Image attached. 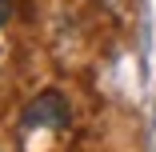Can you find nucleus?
<instances>
[{
	"label": "nucleus",
	"instance_id": "obj_1",
	"mask_svg": "<svg viewBox=\"0 0 156 152\" xmlns=\"http://www.w3.org/2000/svg\"><path fill=\"white\" fill-rule=\"evenodd\" d=\"M24 128H44V132H64L68 120H72V108H68V96L56 92V88H44L28 100L24 108Z\"/></svg>",
	"mask_w": 156,
	"mask_h": 152
},
{
	"label": "nucleus",
	"instance_id": "obj_2",
	"mask_svg": "<svg viewBox=\"0 0 156 152\" xmlns=\"http://www.w3.org/2000/svg\"><path fill=\"white\" fill-rule=\"evenodd\" d=\"M12 8H16V0H0V28L12 20Z\"/></svg>",
	"mask_w": 156,
	"mask_h": 152
}]
</instances>
